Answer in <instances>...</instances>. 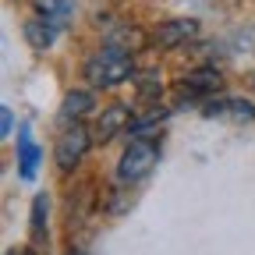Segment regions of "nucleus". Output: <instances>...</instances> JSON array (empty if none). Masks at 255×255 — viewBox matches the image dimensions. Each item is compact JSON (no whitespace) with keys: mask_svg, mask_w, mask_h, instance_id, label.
<instances>
[{"mask_svg":"<svg viewBox=\"0 0 255 255\" xmlns=\"http://www.w3.org/2000/svg\"><path fill=\"white\" fill-rule=\"evenodd\" d=\"M7 255H14V252H7Z\"/></svg>","mask_w":255,"mask_h":255,"instance_id":"obj_16","label":"nucleus"},{"mask_svg":"<svg viewBox=\"0 0 255 255\" xmlns=\"http://www.w3.org/2000/svg\"><path fill=\"white\" fill-rule=\"evenodd\" d=\"M96 110V100H92V92H85V89H75V92H68L64 96V103H60V121H82L85 114H92Z\"/></svg>","mask_w":255,"mask_h":255,"instance_id":"obj_10","label":"nucleus"},{"mask_svg":"<svg viewBox=\"0 0 255 255\" xmlns=\"http://www.w3.org/2000/svg\"><path fill=\"white\" fill-rule=\"evenodd\" d=\"M0 121H4V135H11V131H14V114H11L7 107H4V114H0Z\"/></svg>","mask_w":255,"mask_h":255,"instance_id":"obj_14","label":"nucleus"},{"mask_svg":"<svg viewBox=\"0 0 255 255\" xmlns=\"http://www.w3.org/2000/svg\"><path fill=\"white\" fill-rule=\"evenodd\" d=\"M25 39L36 46V50H50V46H53V39H57V28L36 18V21H28V25H25Z\"/></svg>","mask_w":255,"mask_h":255,"instance_id":"obj_11","label":"nucleus"},{"mask_svg":"<svg viewBox=\"0 0 255 255\" xmlns=\"http://www.w3.org/2000/svg\"><path fill=\"white\" fill-rule=\"evenodd\" d=\"M199 36V21L195 18H174V21H159L152 28V46H181L188 39Z\"/></svg>","mask_w":255,"mask_h":255,"instance_id":"obj_5","label":"nucleus"},{"mask_svg":"<svg viewBox=\"0 0 255 255\" xmlns=\"http://www.w3.org/2000/svg\"><path fill=\"white\" fill-rule=\"evenodd\" d=\"M92 131L82 124V121H71L68 128H60V135H57V145H53V156H57V167L60 170H75L78 167V159L89 152L92 145Z\"/></svg>","mask_w":255,"mask_h":255,"instance_id":"obj_3","label":"nucleus"},{"mask_svg":"<svg viewBox=\"0 0 255 255\" xmlns=\"http://www.w3.org/2000/svg\"><path fill=\"white\" fill-rule=\"evenodd\" d=\"M39 145L32 142V131L28 128H21L18 131V174L25 177V181H32L36 177V167H39Z\"/></svg>","mask_w":255,"mask_h":255,"instance_id":"obj_9","label":"nucleus"},{"mask_svg":"<svg viewBox=\"0 0 255 255\" xmlns=\"http://www.w3.org/2000/svg\"><path fill=\"white\" fill-rule=\"evenodd\" d=\"M220 85H223V78H220L216 68H199V71H188L184 78H177L174 96H177L181 103H199V100H209V96H216Z\"/></svg>","mask_w":255,"mask_h":255,"instance_id":"obj_4","label":"nucleus"},{"mask_svg":"<svg viewBox=\"0 0 255 255\" xmlns=\"http://www.w3.org/2000/svg\"><path fill=\"white\" fill-rule=\"evenodd\" d=\"M131 124V114H128V107H107L100 114V121H96V142H110L114 135H121L124 128Z\"/></svg>","mask_w":255,"mask_h":255,"instance_id":"obj_7","label":"nucleus"},{"mask_svg":"<svg viewBox=\"0 0 255 255\" xmlns=\"http://www.w3.org/2000/svg\"><path fill=\"white\" fill-rule=\"evenodd\" d=\"M131 75H135V57L117 50V46H103L96 57L85 60V78L96 89H114V85L128 82Z\"/></svg>","mask_w":255,"mask_h":255,"instance_id":"obj_1","label":"nucleus"},{"mask_svg":"<svg viewBox=\"0 0 255 255\" xmlns=\"http://www.w3.org/2000/svg\"><path fill=\"white\" fill-rule=\"evenodd\" d=\"M46 209H50L46 195H39L36 202H32V241H36V245H43V227H46Z\"/></svg>","mask_w":255,"mask_h":255,"instance_id":"obj_12","label":"nucleus"},{"mask_svg":"<svg viewBox=\"0 0 255 255\" xmlns=\"http://www.w3.org/2000/svg\"><path fill=\"white\" fill-rule=\"evenodd\" d=\"M156 159H159V145H156L152 138H131V145L124 149L121 163H117L121 184H135V181L149 177L152 167H156Z\"/></svg>","mask_w":255,"mask_h":255,"instance_id":"obj_2","label":"nucleus"},{"mask_svg":"<svg viewBox=\"0 0 255 255\" xmlns=\"http://www.w3.org/2000/svg\"><path fill=\"white\" fill-rule=\"evenodd\" d=\"M206 117H220V121H255V107L248 100H238V96H223V100H213L202 107Z\"/></svg>","mask_w":255,"mask_h":255,"instance_id":"obj_6","label":"nucleus"},{"mask_svg":"<svg viewBox=\"0 0 255 255\" xmlns=\"http://www.w3.org/2000/svg\"><path fill=\"white\" fill-rule=\"evenodd\" d=\"M163 121V114H149V117H131V124H128V135L131 138H145V135H152L156 131V124Z\"/></svg>","mask_w":255,"mask_h":255,"instance_id":"obj_13","label":"nucleus"},{"mask_svg":"<svg viewBox=\"0 0 255 255\" xmlns=\"http://www.w3.org/2000/svg\"><path fill=\"white\" fill-rule=\"evenodd\" d=\"M36 14H39V21H46L60 32L75 18V0H36Z\"/></svg>","mask_w":255,"mask_h":255,"instance_id":"obj_8","label":"nucleus"},{"mask_svg":"<svg viewBox=\"0 0 255 255\" xmlns=\"http://www.w3.org/2000/svg\"><path fill=\"white\" fill-rule=\"evenodd\" d=\"M71 255H82V252H71Z\"/></svg>","mask_w":255,"mask_h":255,"instance_id":"obj_15","label":"nucleus"}]
</instances>
